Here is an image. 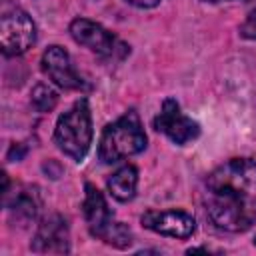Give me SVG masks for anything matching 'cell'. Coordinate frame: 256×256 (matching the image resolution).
<instances>
[{
    "label": "cell",
    "instance_id": "6da1fadb",
    "mask_svg": "<svg viewBox=\"0 0 256 256\" xmlns=\"http://www.w3.org/2000/svg\"><path fill=\"white\" fill-rule=\"evenodd\" d=\"M204 208L224 232H246L256 222V162L232 158L204 180Z\"/></svg>",
    "mask_w": 256,
    "mask_h": 256
},
{
    "label": "cell",
    "instance_id": "7a4b0ae2",
    "mask_svg": "<svg viewBox=\"0 0 256 256\" xmlns=\"http://www.w3.org/2000/svg\"><path fill=\"white\" fill-rule=\"evenodd\" d=\"M146 134L140 118L134 110H128L118 120L108 124L100 136L98 156L104 164L118 162L126 156H134L146 148Z\"/></svg>",
    "mask_w": 256,
    "mask_h": 256
},
{
    "label": "cell",
    "instance_id": "3957f363",
    "mask_svg": "<svg viewBox=\"0 0 256 256\" xmlns=\"http://www.w3.org/2000/svg\"><path fill=\"white\" fill-rule=\"evenodd\" d=\"M54 142L72 160H84L92 144V114L86 98L74 102V106L58 118L54 128Z\"/></svg>",
    "mask_w": 256,
    "mask_h": 256
},
{
    "label": "cell",
    "instance_id": "277c9868",
    "mask_svg": "<svg viewBox=\"0 0 256 256\" xmlns=\"http://www.w3.org/2000/svg\"><path fill=\"white\" fill-rule=\"evenodd\" d=\"M84 218L88 230L94 238L114 246V248H128L132 244V232L122 224L116 222L102 192L92 184H86V198H84Z\"/></svg>",
    "mask_w": 256,
    "mask_h": 256
},
{
    "label": "cell",
    "instance_id": "5b68a950",
    "mask_svg": "<svg viewBox=\"0 0 256 256\" xmlns=\"http://www.w3.org/2000/svg\"><path fill=\"white\" fill-rule=\"evenodd\" d=\"M70 36L86 46L88 50L96 52L100 58H124L130 48L120 42L112 32H108L98 22H92L88 18H76L70 24Z\"/></svg>",
    "mask_w": 256,
    "mask_h": 256
},
{
    "label": "cell",
    "instance_id": "8992f818",
    "mask_svg": "<svg viewBox=\"0 0 256 256\" xmlns=\"http://www.w3.org/2000/svg\"><path fill=\"white\" fill-rule=\"evenodd\" d=\"M36 42V26L32 18L20 10H4L0 18V44L4 56H18L24 54Z\"/></svg>",
    "mask_w": 256,
    "mask_h": 256
},
{
    "label": "cell",
    "instance_id": "52a82bcc",
    "mask_svg": "<svg viewBox=\"0 0 256 256\" xmlns=\"http://www.w3.org/2000/svg\"><path fill=\"white\" fill-rule=\"evenodd\" d=\"M154 128L162 134H166L174 144L184 146L198 138L200 124L180 112V106L174 98H166L162 104L160 114L154 118Z\"/></svg>",
    "mask_w": 256,
    "mask_h": 256
},
{
    "label": "cell",
    "instance_id": "ba28073f",
    "mask_svg": "<svg viewBox=\"0 0 256 256\" xmlns=\"http://www.w3.org/2000/svg\"><path fill=\"white\" fill-rule=\"evenodd\" d=\"M42 72L64 90H86L88 84L78 76L68 52L60 46H48L42 54Z\"/></svg>",
    "mask_w": 256,
    "mask_h": 256
},
{
    "label": "cell",
    "instance_id": "9c48e42d",
    "mask_svg": "<svg viewBox=\"0 0 256 256\" xmlns=\"http://www.w3.org/2000/svg\"><path fill=\"white\" fill-rule=\"evenodd\" d=\"M140 222L144 228L172 238H188L196 228L194 218L184 210H148Z\"/></svg>",
    "mask_w": 256,
    "mask_h": 256
},
{
    "label": "cell",
    "instance_id": "30bf717a",
    "mask_svg": "<svg viewBox=\"0 0 256 256\" xmlns=\"http://www.w3.org/2000/svg\"><path fill=\"white\" fill-rule=\"evenodd\" d=\"M30 248L40 254H66L70 252V236L66 220L58 214L48 216L36 230Z\"/></svg>",
    "mask_w": 256,
    "mask_h": 256
},
{
    "label": "cell",
    "instance_id": "8fae6325",
    "mask_svg": "<svg viewBox=\"0 0 256 256\" xmlns=\"http://www.w3.org/2000/svg\"><path fill=\"white\" fill-rule=\"evenodd\" d=\"M108 190L112 198L118 202H130L136 196V186H138V170L132 164H124L118 168L110 178H108Z\"/></svg>",
    "mask_w": 256,
    "mask_h": 256
},
{
    "label": "cell",
    "instance_id": "7c38bea8",
    "mask_svg": "<svg viewBox=\"0 0 256 256\" xmlns=\"http://www.w3.org/2000/svg\"><path fill=\"white\" fill-rule=\"evenodd\" d=\"M30 102L38 112H50L56 104H58V92L54 88H50L48 84H36L32 94H30Z\"/></svg>",
    "mask_w": 256,
    "mask_h": 256
},
{
    "label": "cell",
    "instance_id": "4fadbf2b",
    "mask_svg": "<svg viewBox=\"0 0 256 256\" xmlns=\"http://www.w3.org/2000/svg\"><path fill=\"white\" fill-rule=\"evenodd\" d=\"M14 210H16V214H18V216L34 218V214H36V202L32 200V196L22 194V196L14 202Z\"/></svg>",
    "mask_w": 256,
    "mask_h": 256
},
{
    "label": "cell",
    "instance_id": "5bb4252c",
    "mask_svg": "<svg viewBox=\"0 0 256 256\" xmlns=\"http://www.w3.org/2000/svg\"><path fill=\"white\" fill-rule=\"evenodd\" d=\"M240 36H244L248 40H256V10H252L246 16L244 24L240 26Z\"/></svg>",
    "mask_w": 256,
    "mask_h": 256
},
{
    "label": "cell",
    "instance_id": "9a60e30c",
    "mask_svg": "<svg viewBox=\"0 0 256 256\" xmlns=\"http://www.w3.org/2000/svg\"><path fill=\"white\" fill-rule=\"evenodd\" d=\"M126 2L132 6H138V8H154L160 0H126Z\"/></svg>",
    "mask_w": 256,
    "mask_h": 256
},
{
    "label": "cell",
    "instance_id": "2e32d148",
    "mask_svg": "<svg viewBox=\"0 0 256 256\" xmlns=\"http://www.w3.org/2000/svg\"><path fill=\"white\" fill-rule=\"evenodd\" d=\"M204 2H224V0H204Z\"/></svg>",
    "mask_w": 256,
    "mask_h": 256
}]
</instances>
